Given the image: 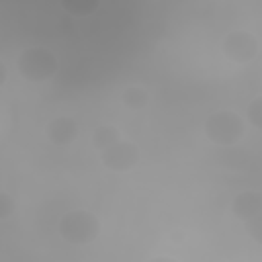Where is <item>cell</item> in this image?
<instances>
[{
    "instance_id": "cell-2",
    "label": "cell",
    "mask_w": 262,
    "mask_h": 262,
    "mask_svg": "<svg viewBox=\"0 0 262 262\" xmlns=\"http://www.w3.org/2000/svg\"><path fill=\"white\" fill-rule=\"evenodd\" d=\"M246 133V121L235 111H215L205 121V135L209 141L221 147L235 145Z\"/></svg>"
},
{
    "instance_id": "cell-9",
    "label": "cell",
    "mask_w": 262,
    "mask_h": 262,
    "mask_svg": "<svg viewBox=\"0 0 262 262\" xmlns=\"http://www.w3.org/2000/svg\"><path fill=\"white\" fill-rule=\"evenodd\" d=\"M123 104L131 111H141L149 104V92L143 86H129L123 92Z\"/></svg>"
},
{
    "instance_id": "cell-13",
    "label": "cell",
    "mask_w": 262,
    "mask_h": 262,
    "mask_svg": "<svg viewBox=\"0 0 262 262\" xmlns=\"http://www.w3.org/2000/svg\"><path fill=\"white\" fill-rule=\"evenodd\" d=\"M246 223V227H248V233L256 239V242H262V215H256V217H252V219H248V221H244Z\"/></svg>"
},
{
    "instance_id": "cell-1",
    "label": "cell",
    "mask_w": 262,
    "mask_h": 262,
    "mask_svg": "<svg viewBox=\"0 0 262 262\" xmlns=\"http://www.w3.org/2000/svg\"><path fill=\"white\" fill-rule=\"evenodd\" d=\"M57 231L61 235V239H66L72 246H86L92 244L98 233H100V221L96 219L94 213L84 211V209H76L70 211L66 215H61L59 223H57Z\"/></svg>"
},
{
    "instance_id": "cell-11",
    "label": "cell",
    "mask_w": 262,
    "mask_h": 262,
    "mask_svg": "<svg viewBox=\"0 0 262 262\" xmlns=\"http://www.w3.org/2000/svg\"><path fill=\"white\" fill-rule=\"evenodd\" d=\"M246 121H248L254 129H260V127H262V98H260V96H256V98L248 104V108H246Z\"/></svg>"
},
{
    "instance_id": "cell-5",
    "label": "cell",
    "mask_w": 262,
    "mask_h": 262,
    "mask_svg": "<svg viewBox=\"0 0 262 262\" xmlns=\"http://www.w3.org/2000/svg\"><path fill=\"white\" fill-rule=\"evenodd\" d=\"M258 49L260 43L250 31H233L223 39V55L237 66L252 61L258 55Z\"/></svg>"
},
{
    "instance_id": "cell-14",
    "label": "cell",
    "mask_w": 262,
    "mask_h": 262,
    "mask_svg": "<svg viewBox=\"0 0 262 262\" xmlns=\"http://www.w3.org/2000/svg\"><path fill=\"white\" fill-rule=\"evenodd\" d=\"M6 76H8V72H6V66L0 61V88L4 86V82H6Z\"/></svg>"
},
{
    "instance_id": "cell-12",
    "label": "cell",
    "mask_w": 262,
    "mask_h": 262,
    "mask_svg": "<svg viewBox=\"0 0 262 262\" xmlns=\"http://www.w3.org/2000/svg\"><path fill=\"white\" fill-rule=\"evenodd\" d=\"M14 209H16V203H14V199H12L8 192L0 190V221L8 219V217L14 213Z\"/></svg>"
},
{
    "instance_id": "cell-6",
    "label": "cell",
    "mask_w": 262,
    "mask_h": 262,
    "mask_svg": "<svg viewBox=\"0 0 262 262\" xmlns=\"http://www.w3.org/2000/svg\"><path fill=\"white\" fill-rule=\"evenodd\" d=\"M45 135L47 139L57 145V147H66L70 145L76 137H78V123L74 117L70 115H61V117H55L47 123L45 127Z\"/></svg>"
},
{
    "instance_id": "cell-3",
    "label": "cell",
    "mask_w": 262,
    "mask_h": 262,
    "mask_svg": "<svg viewBox=\"0 0 262 262\" xmlns=\"http://www.w3.org/2000/svg\"><path fill=\"white\" fill-rule=\"evenodd\" d=\"M16 68L20 76L29 82H47L57 74L59 63L49 49L35 45V47H27L16 57Z\"/></svg>"
},
{
    "instance_id": "cell-7",
    "label": "cell",
    "mask_w": 262,
    "mask_h": 262,
    "mask_svg": "<svg viewBox=\"0 0 262 262\" xmlns=\"http://www.w3.org/2000/svg\"><path fill=\"white\" fill-rule=\"evenodd\" d=\"M231 215L239 221H248L256 215H262V194L258 190H244L231 201Z\"/></svg>"
},
{
    "instance_id": "cell-10",
    "label": "cell",
    "mask_w": 262,
    "mask_h": 262,
    "mask_svg": "<svg viewBox=\"0 0 262 262\" xmlns=\"http://www.w3.org/2000/svg\"><path fill=\"white\" fill-rule=\"evenodd\" d=\"M59 4L72 16H90L98 8V0H59Z\"/></svg>"
},
{
    "instance_id": "cell-8",
    "label": "cell",
    "mask_w": 262,
    "mask_h": 262,
    "mask_svg": "<svg viewBox=\"0 0 262 262\" xmlns=\"http://www.w3.org/2000/svg\"><path fill=\"white\" fill-rule=\"evenodd\" d=\"M119 139H121V131L115 125H98L92 133V145L96 147V151L106 149L108 145H113Z\"/></svg>"
},
{
    "instance_id": "cell-4",
    "label": "cell",
    "mask_w": 262,
    "mask_h": 262,
    "mask_svg": "<svg viewBox=\"0 0 262 262\" xmlns=\"http://www.w3.org/2000/svg\"><path fill=\"white\" fill-rule=\"evenodd\" d=\"M98 156H100V162L104 164V168H108L113 172H129L139 162V147L133 141H125L121 137L106 149L98 151Z\"/></svg>"
}]
</instances>
